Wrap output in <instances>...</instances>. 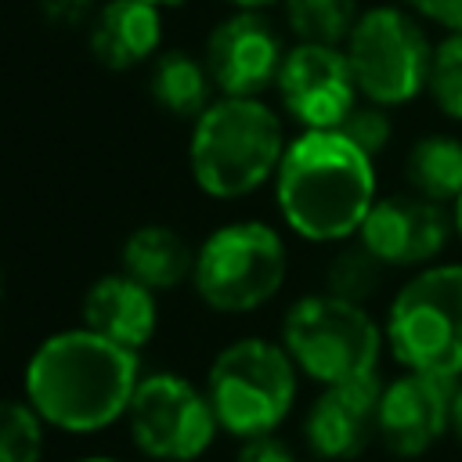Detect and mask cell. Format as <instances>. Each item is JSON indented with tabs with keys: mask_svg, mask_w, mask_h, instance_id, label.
Here are the masks:
<instances>
[{
	"mask_svg": "<svg viewBox=\"0 0 462 462\" xmlns=\"http://www.w3.org/2000/svg\"><path fill=\"white\" fill-rule=\"evenodd\" d=\"M137 379V350L79 325L47 336L29 354L22 390L47 426L61 433H97L126 415Z\"/></svg>",
	"mask_w": 462,
	"mask_h": 462,
	"instance_id": "cell-1",
	"label": "cell"
},
{
	"mask_svg": "<svg viewBox=\"0 0 462 462\" xmlns=\"http://www.w3.org/2000/svg\"><path fill=\"white\" fill-rule=\"evenodd\" d=\"M375 199V159L339 130H300L274 173V206L285 227L314 245L357 238Z\"/></svg>",
	"mask_w": 462,
	"mask_h": 462,
	"instance_id": "cell-2",
	"label": "cell"
},
{
	"mask_svg": "<svg viewBox=\"0 0 462 462\" xmlns=\"http://www.w3.org/2000/svg\"><path fill=\"white\" fill-rule=\"evenodd\" d=\"M285 148L282 116L267 101L217 94L191 126L188 170L202 195L235 202L274 180Z\"/></svg>",
	"mask_w": 462,
	"mask_h": 462,
	"instance_id": "cell-3",
	"label": "cell"
},
{
	"mask_svg": "<svg viewBox=\"0 0 462 462\" xmlns=\"http://www.w3.org/2000/svg\"><path fill=\"white\" fill-rule=\"evenodd\" d=\"M386 350L397 368L462 379V260L411 271L383 314Z\"/></svg>",
	"mask_w": 462,
	"mask_h": 462,
	"instance_id": "cell-4",
	"label": "cell"
},
{
	"mask_svg": "<svg viewBox=\"0 0 462 462\" xmlns=\"http://www.w3.org/2000/svg\"><path fill=\"white\" fill-rule=\"evenodd\" d=\"M282 346L296 361L300 375L318 386H332L379 372L386 336L383 321H375L365 303L321 289L300 296L285 310Z\"/></svg>",
	"mask_w": 462,
	"mask_h": 462,
	"instance_id": "cell-5",
	"label": "cell"
},
{
	"mask_svg": "<svg viewBox=\"0 0 462 462\" xmlns=\"http://www.w3.org/2000/svg\"><path fill=\"white\" fill-rule=\"evenodd\" d=\"M300 390V368L289 357V350L260 336H245L227 343L206 375V393L213 404V415L220 422V433H231L238 440L274 433Z\"/></svg>",
	"mask_w": 462,
	"mask_h": 462,
	"instance_id": "cell-6",
	"label": "cell"
},
{
	"mask_svg": "<svg viewBox=\"0 0 462 462\" xmlns=\"http://www.w3.org/2000/svg\"><path fill=\"white\" fill-rule=\"evenodd\" d=\"M289 274V249L263 220H231L195 249L191 285L217 314H249L271 303Z\"/></svg>",
	"mask_w": 462,
	"mask_h": 462,
	"instance_id": "cell-7",
	"label": "cell"
},
{
	"mask_svg": "<svg viewBox=\"0 0 462 462\" xmlns=\"http://www.w3.org/2000/svg\"><path fill=\"white\" fill-rule=\"evenodd\" d=\"M433 43L426 22L393 0L361 7L343 51L361 97L393 112L426 94Z\"/></svg>",
	"mask_w": 462,
	"mask_h": 462,
	"instance_id": "cell-8",
	"label": "cell"
},
{
	"mask_svg": "<svg viewBox=\"0 0 462 462\" xmlns=\"http://www.w3.org/2000/svg\"><path fill=\"white\" fill-rule=\"evenodd\" d=\"M123 419L134 448L155 462H195L220 433L206 386L177 372L141 375Z\"/></svg>",
	"mask_w": 462,
	"mask_h": 462,
	"instance_id": "cell-9",
	"label": "cell"
},
{
	"mask_svg": "<svg viewBox=\"0 0 462 462\" xmlns=\"http://www.w3.org/2000/svg\"><path fill=\"white\" fill-rule=\"evenodd\" d=\"M451 238V206H440L415 191L379 195L357 231V242L386 271H419L426 263H437Z\"/></svg>",
	"mask_w": 462,
	"mask_h": 462,
	"instance_id": "cell-10",
	"label": "cell"
},
{
	"mask_svg": "<svg viewBox=\"0 0 462 462\" xmlns=\"http://www.w3.org/2000/svg\"><path fill=\"white\" fill-rule=\"evenodd\" d=\"M278 101L303 130H336L361 101L354 69L343 47L332 43H292L274 79Z\"/></svg>",
	"mask_w": 462,
	"mask_h": 462,
	"instance_id": "cell-11",
	"label": "cell"
},
{
	"mask_svg": "<svg viewBox=\"0 0 462 462\" xmlns=\"http://www.w3.org/2000/svg\"><path fill=\"white\" fill-rule=\"evenodd\" d=\"M451 379L401 368L383 383L375 440L397 462H419L451 433Z\"/></svg>",
	"mask_w": 462,
	"mask_h": 462,
	"instance_id": "cell-12",
	"label": "cell"
},
{
	"mask_svg": "<svg viewBox=\"0 0 462 462\" xmlns=\"http://www.w3.org/2000/svg\"><path fill=\"white\" fill-rule=\"evenodd\" d=\"M206 69L224 97H260L285 61L282 32L260 11H235L206 36Z\"/></svg>",
	"mask_w": 462,
	"mask_h": 462,
	"instance_id": "cell-13",
	"label": "cell"
},
{
	"mask_svg": "<svg viewBox=\"0 0 462 462\" xmlns=\"http://www.w3.org/2000/svg\"><path fill=\"white\" fill-rule=\"evenodd\" d=\"M383 375H361L346 383L321 386V393L310 401L303 415V444L321 462H354L368 451L375 440V415H379V393Z\"/></svg>",
	"mask_w": 462,
	"mask_h": 462,
	"instance_id": "cell-14",
	"label": "cell"
},
{
	"mask_svg": "<svg viewBox=\"0 0 462 462\" xmlns=\"http://www.w3.org/2000/svg\"><path fill=\"white\" fill-rule=\"evenodd\" d=\"M83 325L126 350H137L152 343L155 328H159V303H155V289H148L144 282H137L134 274L119 271V274H101L79 303Z\"/></svg>",
	"mask_w": 462,
	"mask_h": 462,
	"instance_id": "cell-15",
	"label": "cell"
},
{
	"mask_svg": "<svg viewBox=\"0 0 462 462\" xmlns=\"http://www.w3.org/2000/svg\"><path fill=\"white\" fill-rule=\"evenodd\" d=\"M162 7L148 0H108L90 18V54L108 72H126L148 61L162 43Z\"/></svg>",
	"mask_w": 462,
	"mask_h": 462,
	"instance_id": "cell-16",
	"label": "cell"
},
{
	"mask_svg": "<svg viewBox=\"0 0 462 462\" xmlns=\"http://www.w3.org/2000/svg\"><path fill=\"white\" fill-rule=\"evenodd\" d=\"M123 271L134 274L137 282H144L155 292L177 289L184 282H191L195 274V249L191 242L166 227V224H141L123 238L119 249Z\"/></svg>",
	"mask_w": 462,
	"mask_h": 462,
	"instance_id": "cell-17",
	"label": "cell"
},
{
	"mask_svg": "<svg viewBox=\"0 0 462 462\" xmlns=\"http://www.w3.org/2000/svg\"><path fill=\"white\" fill-rule=\"evenodd\" d=\"M408 191L451 206L462 195V137L448 130H430L411 141L404 155Z\"/></svg>",
	"mask_w": 462,
	"mask_h": 462,
	"instance_id": "cell-18",
	"label": "cell"
},
{
	"mask_svg": "<svg viewBox=\"0 0 462 462\" xmlns=\"http://www.w3.org/2000/svg\"><path fill=\"white\" fill-rule=\"evenodd\" d=\"M148 90L162 112L180 116V119H199L217 101L213 97L217 83H213L206 61H199L188 51H162L152 65Z\"/></svg>",
	"mask_w": 462,
	"mask_h": 462,
	"instance_id": "cell-19",
	"label": "cell"
},
{
	"mask_svg": "<svg viewBox=\"0 0 462 462\" xmlns=\"http://www.w3.org/2000/svg\"><path fill=\"white\" fill-rule=\"evenodd\" d=\"M285 25L300 43H332L343 47L361 4L357 0H282Z\"/></svg>",
	"mask_w": 462,
	"mask_h": 462,
	"instance_id": "cell-20",
	"label": "cell"
},
{
	"mask_svg": "<svg viewBox=\"0 0 462 462\" xmlns=\"http://www.w3.org/2000/svg\"><path fill=\"white\" fill-rule=\"evenodd\" d=\"M383 271L386 267L357 238H350L343 242V249H336V256L325 267V292L354 303H368L383 285Z\"/></svg>",
	"mask_w": 462,
	"mask_h": 462,
	"instance_id": "cell-21",
	"label": "cell"
},
{
	"mask_svg": "<svg viewBox=\"0 0 462 462\" xmlns=\"http://www.w3.org/2000/svg\"><path fill=\"white\" fill-rule=\"evenodd\" d=\"M426 97L448 123H462V32H444L433 43Z\"/></svg>",
	"mask_w": 462,
	"mask_h": 462,
	"instance_id": "cell-22",
	"label": "cell"
},
{
	"mask_svg": "<svg viewBox=\"0 0 462 462\" xmlns=\"http://www.w3.org/2000/svg\"><path fill=\"white\" fill-rule=\"evenodd\" d=\"M43 426L29 401H0V462H40Z\"/></svg>",
	"mask_w": 462,
	"mask_h": 462,
	"instance_id": "cell-23",
	"label": "cell"
},
{
	"mask_svg": "<svg viewBox=\"0 0 462 462\" xmlns=\"http://www.w3.org/2000/svg\"><path fill=\"white\" fill-rule=\"evenodd\" d=\"M339 134H346L361 152H368L372 159H379L386 148H390V141H393V119H390V108H383V105H375V101H357L354 108H350V116L336 126Z\"/></svg>",
	"mask_w": 462,
	"mask_h": 462,
	"instance_id": "cell-24",
	"label": "cell"
},
{
	"mask_svg": "<svg viewBox=\"0 0 462 462\" xmlns=\"http://www.w3.org/2000/svg\"><path fill=\"white\" fill-rule=\"evenodd\" d=\"M440 32H462V0H397Z\"/></svg>",
	"mask_w": 462,
	"mask_h": 462,
	"instance_id": "cell-25",
	"label": "cell"
},
{
	"mask_svg": "<svg viewBox=\"0 0 462 462\" xmlns=\"http://www.w3.org/2000/svg\"><path fill=\"white\" fill-rule=\"evenodd\" d=\"M235 462H300V458H296V451H292L282 437L263 433V437H249V440H242Z\"/></svg>",
	"mask_w": 462,
	"mask_h": 462,
	"instance_id": "cell-26",
	"label": "cell"
},
{
	"mask_svg": "<svg viewBox=\"0 0 462 462\" xmlns=\"http://www.w3.org/2000/svg\"><path fill=\"white\" fill-rule=\"evenodd\" d=\"M36 4H40L43 18L54 25H79L94 7V0H36Z\"/></svg>",
	"mask_w": 462,
	"mask_h": 462,
	"instance_id": "cell-27",
	"label": "cell"
},
{
	"mask_svg": "<svg viewBox=\"0 0 462 462\" xmlns=\"http://www.w3.org/2000/svg\"><path fill=\"white\" fill-rule=\"evenodd\" d=\"M451 437L462 448V379L455 383V393H451Z\"/></svg>",
	"mask_w": 462,
	"mask_h": 462,
	"instance_id": "cell-28",
	"label": "cell"
},
{
	"mask_svg": "<svg viewBox=\"0 0 462 462\" xmlns=\"http://www.w3.org/2000/svg\"><path fill=\"white\" fill-rule=\"evenodd\" d=\"M224 4H231L235 11H263V7L282 4V0H224Z\"/></svg>",
	"mask_w": 462,
	"mask_h": 462,
	"instance_id": "cell-29",
	"label": "cell"
},
{
	"mask_svg": "<svg viewBox=\"0 0 462 462\" xmlns=\"http://www.w3.org/2000/svg\"><path fill=\"white\" fill-rule=\"evenodd\" d=\"M451 224H455V238L462 242V195L451 202Z\"/></svg>",
	"mask_w": 462,
	"mask_h": 462,
	"instance_id": "cell-30",
	"label": "cell"
},
{
	"mask_svg": "<svg viewBox=\"0 0 462 462\" xmlns=\"http://www.w3.org/2000/svg\"><path fill=\"white\" fill-rule=\"evenodd\" d=\"M76 462H119V458H108V455H87V458H76Z\"/></svg>",
	"mask_w": 462,
	"mask_h": 462,
	"instance_id": "cell-31",
	"label": "cell"
},
{
	"mask_svg": "<svg viewBox=\"0 0 462 462\" xmlns=\"http://www.w3.org/2000/svg\"><path fill=\"white\" fill-rule=\"evenodd\" d=\"M148 4H159V7H173V4H180V0H148Z\"/></svg>",
	"mask_w": 462,
	"mask_h": 462,
	"instance_id": "cell-32",
	"label": "cell"
},
{
	"mask_svg": "<svg viewBox=\"0 0 462 462\" xmlns=\"http://www.w3.org/2000/svg\"><path fill=\"white\" fill-rule=\"evenodd\" d=\"M0 296H4V278H0Z\"/></svg>",
	"mask_w": 462,
	"mask_h": 462,
	"instance_id": "cell-33",
	"label": "cell"
}]
</instances>
